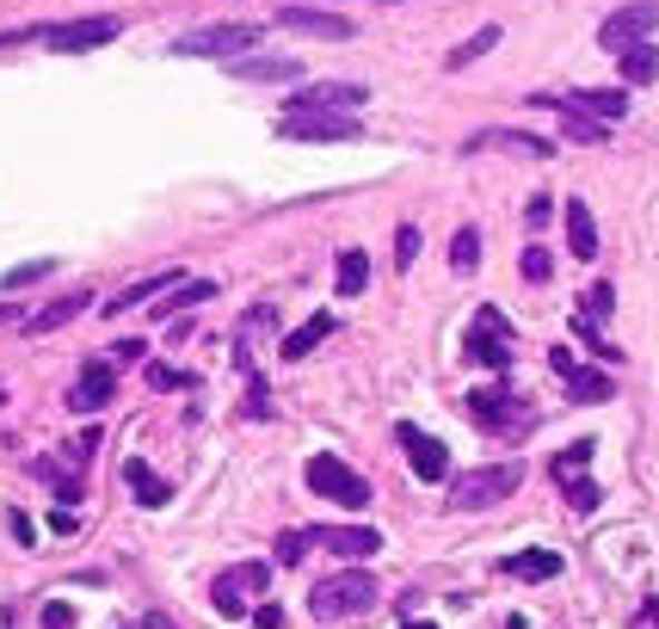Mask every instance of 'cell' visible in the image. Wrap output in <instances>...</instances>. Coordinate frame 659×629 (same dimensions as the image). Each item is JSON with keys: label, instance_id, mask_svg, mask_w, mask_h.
<instances>
[{"label": "cell", "instance_id": "23", "mask_svg": "<svg viewBox=\"0 0 659 629\" xmlns=\"http://www.w3.org/2000/svg\"><path fill=\"white\" fill-rule=\"evenodd\" d=\"M586 463H592V439H573L568 451H554V456H549V475H554V488H573V482H586Z\"/></svg>", "mask_w": 659, "mask_h": 629}, {"label": "cell", "instance_id": "33", "mask_svg": "<svg viewBox=\"0 0 659 629\" xmlns=\"http://www.w3.org/2000/svg\"><path fill=\"white\" fill-rule=\"evenodd\" d=\"M518 272H524V284H549V278H554V259L542 254V247H524V259H518Z\"/></svg>", "mask_w": 659, "mask_h": 629}, {"label": "cell", "instance_id": "19", "mask_svg": "<svg viewBox=\"0 0 659 629\" xmlns=\"http://www.w3.org/2000/svg\"><path fill=\"white\" fill-rule=\"evenodd\" d=\"M179 284V266H160V272H148V278H136V284H124L118 296L106 303V315H130V308H142V303H155L160 291H173Z\"/></svg>", "mask_w": 659, "mask_h": 629}, {"label": "cell", "instance_id": "34", "mask_svg": "<svg viewBox=\"0 0 659 629\" xmlns=\"http://www.w3.org/2000/svg\"><path fill=\"white\" fill-rule=\"evenodd\" d=\"M50 272H56V259H26V266H13V272H7V291H26V284L50 278Z\"/></svg>", "mask_w": 659, "mask_h": 629}, {"label": "cell", "instance_id": "24", "mask_svg": "<svg viewBox=\"0 0 659 629\" xmlns=\"http://www.w3.org/2000/svg\"><path fill=\"white\" fill-rule=\"evenodd\" d=\"M124 482H130V494L142 500V507H167V500H173V482H167V475H155V469H148L142 456H136V463L124 469Z\"/></svg>", "mask_w": 659, "mask_h": 629}, {"label": "cell", "instance_id": "3", "mask_svg": "<svg viewBox=\"0 0 659 629\" xmlns=\"http://www.w3.org/2000/svg\"><path fill=\"white\" fill-rule=\"evenodd\" d=\"M518 482H524V463H481L450 482V512H488L505 494H518Z\"/></svg>", "mask_w": 659, "mask_h": 629}, {"label": "cell", "instance_id": "39", "mask_svg": "<svg viewBox=\"0 0 659 629\" xmlns=\"http://www.w3.org/2000/svg\"><path fill=\"white\" fill-rule=\"evenodd\" d=\"M148 389H191V371H173V364H148Z\"/></svg>", "mask_w": 659, "mask_h": 629}, {"label": "cell", "instance_id": "45", "mask_svg": "<svg viewBox=\"0 0 659 629\" xmlns=\"http://www.w3.org/2000/svg\"><path fill=\"white\" fill-rule=\"evenodd\" d=\"M50 524H56V531H62V537H68V531H80V519H75V507H62V512H56V519H50Z\"/></svg>", "mask_w": 659, "mask_h": 629}, {"label": "cell", "instance_id": "22", "mask_svg": "<svg viewBox=\"0 0 659 629\" xmlns=\"http://www.w3.org/2000/svg\"><path fill=\"white\" fill-rule=\"evenodd\" d=\"M568 247L573 259H598V223L586 210V198H568Z\"/></svg>", "mask_w": 659, "mask_h": 629}, {"label": "cell", "instance_id": "41", "mask_svg": "<svg viewBox=\"0 0 659 629\" xmlns=\"http://www.w3.org/2000/svg\"><path fill=\"white\" fill-rule=\"evenodd\" d=\"M235 574H240V587H247V592L272 587V562H247V568H235Z\"/></svg>", "mask_w": 659, "mask_h": 629}, {"label": "cell", "instance_id": "48", "mask_svg": "<svg viewBox=\"0 0 659 629\" xmlns=\"http://www.w3.org/2000/svg\"><path fill=\"white\" fill-rule=\"evenodd\" d=\"M641 629H659V599H647V605H641Z\"/></svg>", "mask_w": 659, "mask_h": 629}, {"label": "cell", "instance_id": "15", "mask_svg": "<svg viewBox=\"0 0 659 629\" xmlns=\"http://www.w3.org/2000/svg\"><path fill=\"white\" fill-rule=\"evenodd\" d=\"M277 31H308V38H357V26L352 19H340V13H321V7H277V19H272Z\"/></svg>", "mask_w": 659, "mask_h": 629}, {"label": "cell", "instance_id": "25", "mask_svg": "<svg viewBox=\"0 0 659 629\" xmlns=\"http://www.w3.org/2000/svg\"><path fill=\"white\" fill-rule=\"evenodd\" d=\"M561 383H568L573 402H610V395H617V383H610L604 371H586V364H573V371L561 376Z\"/></svg>", "mask_w": 659, "mask_h": 629}, {"label": "cell", "instance_id": "43", "mask_svg": "<svg viewBox=\"0 0 659 629\" xmlns=\"http://www.w3.org/2000/svg\"><path fill=\"white\" fill-rule=\"evenodd\" d=\"M524 223H530V228H549V223H554V204H549V198H542V191H537V198H530Z\"/></svg>", "mask_w": 659, "mask_h": 629}, {"label": "cell", "instance_id": "16", "mask_svg": "<svg viewBox=\"0 0 659 629\" xmlns=\"http://www.w3.org/2000/svg\"><path fill=\"white\" fill-rule=\"evenodd\" d=\"M111 395H118V371H111V358H87L80 383L68 389V407H75V414H92V407H106Z\"/></svg>", "mask_w": 659, "mask_h": 629}, {"label": "cell", "instance_id": "32", "mask_svg": "<svg viewBox=\"0 0 659 629\" xmlns=\"http://www.w3.org/2000/svg\"><path fill=\"white\" fill-rule=\"evenodd\" d=\"M210 599H216V611L240 617V599H247V587H240V574H223V580L210 587Z\"/></svg>", "mask_w": 659, "mask_h": 629}, {"label": "cell", "instance_id": "5", "mask_svg": "<svg viewBox=\"0 0 659 629\" xmlns=\"http://www.w3.org/2000/svg\"><path fill=\"white\" fill-rule=\"evenodd\" d=\"M303 475H308V488H315L321 500H340V507H370V482L357 475L352 463H340V456H327V451L308 456Z\"/></svg>", "mask_w": 659, "mask_h": 629}, {"label": "cell", "instance_id": "7", "mask_svg": "<svg viewBox=\"0 0 659 629\" xmlns=\"http://www.w3.org/2000/svg\"><path fill=\"white\" fill-rule=\"evenodd\" d=\"M277 136L284 142H352V136H364V124L340 118V111H284Z\"/></svg>", "mask_w": 659, "mask_h": 629}, {"label": "cell", "instance_id": "11", "mask_svg": "<svg viewBox=\"0 0 659 629\" xmlns=\"http://www.w3.org/2000/svg\"><path fill=\"white\" fill-rule=\"evenodd\" d=\"M530 106H554V111H580L592 124H610V118H629V94L622 87H586V94H537Z\"/></svg>", "mask_w": 659, "mask_h": 629}, {"label": "cell", "instance_id": "35", "mask_svg": "<svg viewBox=\"0 0 659 629\" xmlns=\"http://www.w3.org/2000/svg\"><path fill=\"white\" fill-rule=\"evenodd\" d=\"M92 451H99V426L75 432V439H68V451H62V456H68V463H75V469H87V456H92Z\"/></svg>", "mask_w": 659, "mask_h": 629}, {"label": "cell", "instance_id": "28", "mask_svg": "<svg viewBox=\"0 0 659 629\" xmlns=\"http://www.w3.org/2000/svg\"><path fill=\"white\" fill-rule=\"evenodd\" d=\"M333 284H340V296H364V284H370V254L345 247L340 266H333Z\"/></svg>", "mask_w": 659, "mask_h": 629}, {"label": "cell", "instance_id": "49", "mask_svg": "<svg viewBox=\"0 0 659 629\" xmlns=\"http://www.w3.org/2000/svg\"><path fill=\"white\" fill-rule=\"evenodd\" d=\"M407 629H437V623H407Z\"/></svg>", "mask_w": 659, "mask_h": 629}, {"label": "cell", "instance_id": "46", "mask_svg": "<svg viewBox=\"0 0 659 629\" xmlns=\"http://www.w3.org/2000/svg\"><path fill=\"white\" fill-rule=\"evenodd\" d=\"M7 524H13V537H19V543H31V537H38V531H31V519H26V512H13Z\"/></svg>", "mask_w": 659, "mask_h": 629}, {"label": "cell", "instance_id": "36", "mask_svg": "<svg viewBox=\"0 0 659 629\" xmlns=\"http://www.w3.org/2000/svg\"><path fill=\"white\" fill-rule=\"evenodd\" d=\"M308 549H315V543H308V531H284V537H277V562H291V568H296Z\"/></svg>", "mask_w": 659, "mask_h": 629}, {"label": "cell", "instance_id": "9", "mask_svg": "<svg viewBox=\"0 0 659 629\" xmlns=\"http://www.w3.org/2000/svg\"><path fill=\"white\" fill-rule=\"evenodd\" d=\"M253 43H259V26H204V31L173 38V56H223V62H235Z\"/></svg>", "mask_w": 659, "mask_h": 629}, {"label": "cell", "instance_id": "18", "mask_svg": "<svg viewBox=\"0 0 659 629\" xmlns=\"http://www.w3.org/2000/svg\"><path fill=\"white\" fill-rule=\"evenodd\" d=\"M80 308H92V291H68V296H56V303H43L38 315H26L19 327H26L31 340H43V334H56V327H68V322H75Z\"/></svg>", "mask_w": 659, "mask_h": 629}, {"label": "cell", "instance_id": "30", "mask_svg": "<svg viewBox=\"0 0 659 629\" xmlns=\"http://www.w3.org/2000/svg\"><path fill=\"white\" fill-rule=\"evenodd\" d=\"M450 266H456L462 278L481 266V228H475V223H462V228H456V242H450Z\"/></svg>", "mask_w": 659, "mask_h": 629}, {"label": "cell", "instance_id": "31", "mask_svg": "<svg viewBox=\"0 0 659 629\" xmlns=\"http://www.w3.org/2000/svg\"><path fill=\"white\" fill-rule=\"evenodd\" d=\"M216 291V284H204V278H191V284H173V296H167V303H155V315H179V308H191V303H204V296H210Z\"/></svg>", "mask_w": 659, "mask_h": 629}, {"label": "cell", "instance_id": "6", "mask_svg": "<svg viewBox=\"0 0 659 629\" xmlns=\"http://www.w3.org/2000/svg\"><path fill=\"white\" fill-rule=\"evenodd\" d=\"M610 308H617V291H610V278H598L592 291L580 296V308H573V334L586 340V346L598 352L604 364H622V352L604 340V322H610Z\"/></svg>", "mask_w": 659, "mask_h": 629}, {"label": "cell", "instance_id": "12", "mask_svg": "<svg viewBox=\"0 0 659 629\" xmlns=\"http://www.w3.org/2000/svg\"><path fill=\"white\" fill-rule=\"evenodd\" d=\"M124 31L118 13H92V19H68V26H50L43 31V43L50 50H99V43H111Z\"/></svg>", "mask_w": 659, "mask_h": 629}, {"label": "cell", "instance_id": "38", "mask_svg": "<svg viewBox=\"0 0 659 629\" xmlns=\"http://www.w3.org/2000/svg\"><path fill=\"white\" fill-rule=\"evenodd\" d=\"M413 259H420V228L401 223L395 228V266H413Z\"/></svg>", "mask_w": 659, "mask_h": 629}, {"label": "cell", "instance_id": "50", "mask_svg": "<svg viewBox=\"0 0 659 629\" xmlns=\"http://www.w3.org/2000/svg\"><path fill=\"white\" fill-rule=\"evenodd\" d=\"M0 407H7V383H0Z\"/></svg>", "mask_w": 659, "mask_h": 629}, {"label": "cell", "instance_id": "17", "mask_svg": "<svg viewBox=\"0 0 659 629\" xmlns=\"http://www.w3.org/2000/svg\"><path fill=\"white\" fill-rule=\"evenodd\" d=\"M357 106H364L357 81H321V87H303L284 111H357Z\"/></svg>", "mask_w": 659, "mask_h": 629}, {"label": "cell", "instance_id": "8", "mask_svg": "<svg viewBox=\"0 0 659 629\" xmlns=\"http://www.w3.org/2000/svg\"><path fill=\"white\" fill-rule=\"evenodd\" d=\"M395 444H401V456H407V469L420 475V482H450V451H444V439H432V432L413 426V420H395Z\"/></svg>", "mask_w": 659, "mask_h": 629}, {"label": "cell", "instance_id": "21", "mask_svg": "<svg viewBox=\"0 0 659 629\" xmlns=\"http://www.w3.org/2000/svg\"><path fill=\"white\" fill-rule=\"evenodd\" d=\"M240 81H303V62H284V56H235Z\"/></svg>", "mask_w": 659, "mask_h": 629}, {"label": "cell", "instance_id": "26", "mask_svg": "<svg viewBox=\"0 0 659 629\" xmlns=\"http://www.w3.org/2000/svg\"><path fill=\"white\" fill-rule=\"evenodd\" d=\"M505 574L512 580H554L561 574V556H554V549H524V556L505 562Z\"/></svg>", "mask_w": 659, "mask_h": 629}, {"label": "cell", "instance_id": "29", "mask_svg": "<svg viewBox=\"0 0 659 629\" xmlns=\"http://www.w3.org/2000/svg\"><path fill=\"white\" fill-rule=\"evenodd\" d=\"M493 43H500V26H481V31H475V38H462V43H456V50H450V56H444V68H469V62H481V56H488V50H493Z\"/></svg>", "mask_w": 659, "mask_h": 629}, {"label": "cell", "instance_id": "1", "mask_svg": "<svg viewBox=\"0 0 659 629\" xmlns=\"http://www.w3.org/2000/svg\"><path fill=\"white\" fill-rule=\"evenodd\" d=\"M469 420H475L481 432H493V439H530V432H537V407L505 383L475 389V395H469Z\"/></svg>", "mask_w": 659, "mask_h": 629}, {"label": "cell", "instance_id": "47", "mask_svg": "<svg viewBox=\"0 0 659 629\" xmlns=\"http://www.w3.org/2000/svg\"><path fill=\"white\" fill-rule=\"evenodd\" d=\"M142 629H179V623H173L167 611H142Z\"/></svg>", "mask_w": 659, "mask_h": 629}, {"label": "cell", "instance_id": "37", "mask_svg": "<svg viewBox=\"0 0 659 629\" xmlns=\"http://www.w3.org/2000/svg\"><path fill=\"white\" fill-rule=\"evenodd\" d=\"M561 130H568L573 142H604L610 124H592V118H580V111H568V124H561Z\"/></svg>", "mask_w": 659, "mask_h": 629}, {"label": "cell", "instance_id": "40", "mask_svg": "<svg viewBox=\"0 0 659 629\" xmlns=\"http://www.w3.org/2000/svg\"><path fill=\"white\" fill-rule=\"evenodd\" d=\"M561 494H568V507H573V512H592L598 500H604V494H598V482H592V475H586V482H573V488H561Z\"/></svg>", "mask_w": 659, "mask_h": 629}, {"label": "cell", "instance_id": "42", "mask_svg": "<svg viewBox=\"0 0 659 629\" xmlns=\"http://www.w3.org/2000/svg\"><path fill=\"white\" fill-rule=\"evenodd\" d=\"M38 629H75V611H68L62 599H50V605H43V623Z\"/></svg>", "mask_w": 659, "mask_h": 629}, {"label": "cell", "instance_id": "44", "mask_svg": "<svg viewBox=\"0 0 659 629\" xmlns=\"http://www.w3.org/2000/svg\"><path fill=\"white\" fill-rule=\"evenodd\" d=\"M253 623H259V629H284V611H277V605H259V611H253Z\"/></svg>", "mask_w": 659, "mask_h": 629}, {"label": "cell", "instance_id": "10", "mask_svg": "<svg viewBox=\"0 0 659 629\" xmlns=\"http://www.w3.org/2000/svg\"><path fill=\"white\" fill-rule=\"evenodd\" d=\"M653 26H659V0H635V7H617V13L598 26V43L622 56V50H635V43L653 38Z\"/></svg>", "mask_w": 659, "mask_h": 629}, {"label": "cell", "instance_id": "2", "mask_svg": "<svg viewBox=\"0 0 659 629\" xmlns=\"http://www.w3.org/2000/svg\"><path fill=\"white\" fill-rule=\"evenodd\" d=\"M370 605H376V574H370V568H340V574H327L315 592H308V611H315L321 623L364 617Z\"/></svg>", "mask_w": 659, "mask_h": 629}, {"label": "cell", "instance_id": "27", "mask_svg": "<svg viewBox=\"0 0 659 629\" xmlns=\"http://www.w3.org/2000/svg\"><path fill=\"white\" fill-rule=\"evenodd\" d=\"M622 81H629V87H653L659 81V50H653V43L622 50Z\"/></svg>", "mask_w": 659, "mask_h": 629}, {"label": "cell", "instance_id": "20", "mask_svg": "<svg viewBox=\"0 0 659 629\" xmlns=\"http://www.w3.org/2000/svg\"><path fill=\"white\" fill-rule=\"evenodd\" d=\"M333 327H340V315H308L296 334H284V364H303L321 340H333Z\"/></svg>", "mask_w": 659, "mask_h": 629}, {"label": "cell", "instance_id": "4", "mask_svg": "<svg viewBox=\"0 0 659 629\" xmlns=\"http://www.w3.org/2000/svg\"><path fill=\"white\" fill-rule=\"evenodd\" d=\"M462 352H469V364H481V371L500 376L505 364H512V322H505V308H475V322H469V340H462Z\"/></svg>", "mask_w": 659, "mask_h": 629}, {"label": "cell", "instance_id": "13", "mask_svg": "<svg viewBox=\"0 0 659 629\" xmlns=\"http://www.w3.org/2000/svg\"><path fill=\"white\" fill-rule=\"evenodd\" d=\"M308 543L327 549V556H345V562H364V556L383 549V531H370V524H321V531H308Z\"/></svg>", "mask_w": 659, "mask_h": 629}, {"label": "cell", "instance_id": "14", "mask_svg": "<svg viewBox=\"0 0 659 629\" xmlns=\"http://www.w3.org/2000/svg\"><path fill=\"white\" fill-rule=\"evenodd\" d=\"M462 148H469V155L500 148V155H518V161H554V142L549 136H530V130H475Z\"/></svg>", "mask_w": 659, "mask_h": 629}]
</instances>
